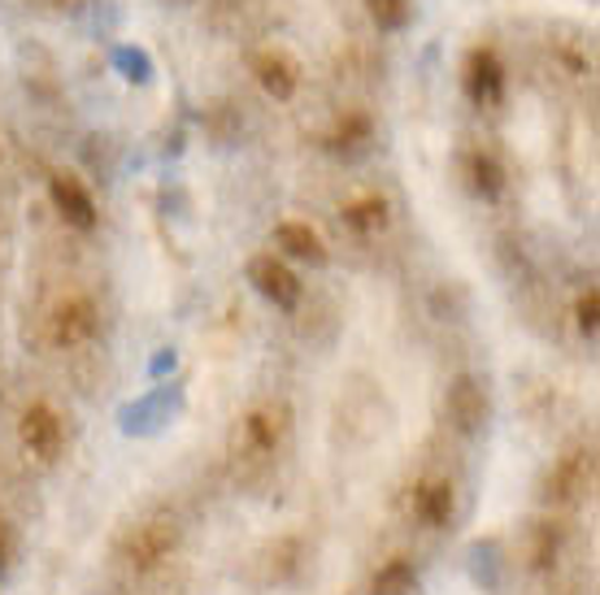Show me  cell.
Listing matches in <instances>:
<instances>
[{
  "instance_id": "277c9868",
  "label": "cell",
  "mask_w": 600,
  "mask_h": 595,
  "mask_svg": "<svg viewBox=\"0 0 600 595\" xmlns=\"http://www.w3.org/2000/svg\"><path fill=\"white\" fill-rule=\"evenodd\" d=\"M488 413H492V404H488L483 383H479V379H470V374H461V379L449 387L452 426H457L461 435H474V431H483V426H488Z\"/></svg>"
},
{
  "instance_id": "6da1fadb",
  "label": "cell",
  "mask_w": 600,
  "mask_h": 595,
  "mask_svg": "<svg viewBox=\"0 0 600 595\" xmlns=\"http://www.w3.org/2000/svg\"><path fill=\"white\" fill-rule=\"evenodd\" d=\"M174 547H179V522L161 513V517L140 522V526L122 539V556H127L136 569H157L161 561H170Z\"/></svg>"
},
{
  "instance_id": "7a4b0ae2",
  "label": "cell",
  "mask_w": 600,
  "mask_h": 595,
  "mask_svg": "<svg viewBox=\"0 0 600 595\" xmlns=\"http://www.w3.org/2000/svg\"><path fill=\"white\" fill-rule=\"evenodd\" d=\"M49 335L57 347H79L97 335V304L83 296L57 304L49 317Z\"/></svg>"
},
{
  "instance_id": "ffe728a7",
  "label": "cell",
  "mask_w": 600,
  "mask_h": 595,
  "mask_svg": "<svg viewBox=\"0 0 600 595\" xmlns=\"http://www.w3.org/2000/svg\"><path fill=\"white\" fill-rule=\"evenodd\" d=\"M597 317H600V296L588 292V296L579 300V326H583V335H597Z\"/></svg>"
},
{
  "instance_id": "52a82bcc",
  "label": "cell",
  "mask_w": 600,
  "mask_h": 595,
  "mask_svg": "<svg viewBox=\"0 0 600 595\" xmlns=\"http://www.w3.org/2000/svg\"><path fill=\"white\" fill-rule=\"evenodd\" d=\"M52 204H57V213L70 226H79V231H92L97 226V200H92V192L74 174H57L52 179Z\"/></svg>"
},
{
  "instance_id": "9c48e42d",
  "label": "cell",
  "mask_w": 600,
  "mask_h": 595,
  "mask_svg": "<svg viewBox=\"0 0 600 595\" xmlns=\"http://www.w3.org/2000/svg\"><path fill=\"white\" fill-rule=\"evenodd\" d=\"M244 452H252L257 461H266V456H274V447H279V435H283V422H279V413L274 409H257L244 417Z\"/></svg>"
},
{
  "instance_id": "5b68a950",
  "label": "cell",
  "mask_w": 600,
  "mask_h": 595,
  "mask_svg": "<svg viewBox=\"0 0 600 595\" xmlns=\"http://www.w3.org/2000/svg\"><path fill=\"white\" fill-rule=\"evenodd\" d=\"M592 474H597V461H592V452H566L557 465H552L549 474V500H561V504H574V500H583V492L592 487Z\"/></svg>"
},
{
  "instance_id": "9a60e30c",
  "label": "cell",
  "mask_w": 600,
  "mask_h": 595,
  "mask_svg": "<svg viewBox=\"0 0 600 595\" xmlns=\"http://www.w3.org/2000/svg\"><path fill=\"white\" fill-rule=\"evenodd\" d=\"M344 222H349L352 231H361V235H370V231H383V222H388V204L379 196L370 200H357L344 209Z\"/></svg>"
},
{
  "instance_id": "44dd1931",
  "label": "cell",
  "mask_w": 600,
  "mask_h": 595,
  "mask_svg": "<svg viewBox=\"0 0 600 595\" xmlns=\"http://www.w3.org/2000/svg\"><path fill=\"white\" fill-rule=\"evenodd\" d=\"M13 552H18V539H13V526H9V522H0V574L9 569Z\"/></svg>"
},
{
  "instance_id": "5bb4252c",
  "label": "cell",
  "mask_w": 600,
  "mask_h": 595,
  "mask_svg": "<svg viewBox=\"0 0 600 595\" xmlns=\"http://www.w3.org/2000/svg\"><path fill=\"white\" fill-rule=\"evenodd\" d=\"M297 556H300V544L297 539H279V544H270L261 552V569H266V583H283V578H292L297 574Z\"/></svg>"
},
{
  "instance_id": "8fae6325",
  "label": "cell",
  "mask_w": 600,
  "mask_h": 595,
  "mask_svg": "<svg viewBox=\"0 0 600 595\" xmlns=\"http://www.w3.org/2000/svg\"><path fill=\"white\" fill-rule=\"evenodd\" d=\"M274 244L288 252V256H297V261H309V265H322V261H327V249H322L318 231L304 226V222H283V226L274 231Z\"/></svg>"
},
{
  "instance_id": "4fadbf2b",
  "label": "cell",
  "mask_w": 600,
  "mask_h": 595,
  "mask_svg": "<svg viewBox=\"0 0 600 595\" xmlns=\"http://www.w3.org/2000/svg\"><path fill=\"white\" fill-rule=\"evenodd\" d=\"M418 517H422L427 526H449V517H452L449 483H427V487L418 492Z\"/></svg>"
},
{
  "instance_id": "d6986e66",
  "label": "cell",
  "mask_w": 600,
  "mask_h": 595,
  "mask_svg": "<svg viewBox=\"0 0 600 595\" xmlns=\"http://www.w3.org/2000/svg\"><path fill=\"white\" fill-rule=\"evenodd\" d=\"M552 556H557V535H552L549 526H540V535H536V552H531V565H536V569H549Z\"/></svg>"
},
{
  "instance_id": "8992f818",
  "label": "cell",
  "mask_w": 600,
  "mask_h": 595,
  "mask_svg": "<svg viewBox=\"0 0 600 595\" xmlns=\"http://www.w3.org/2000/svg\"><path fill=\"white\" fill-rule=\"evenodd\" d=\"M249 279H252V288L270 300V304H279V309H297L300 304V279L283 265V261L257 256L249 265Z\"/></svg>"
},
{
  "instance_id": "3957f363",
  "label": "cell",
  "mask_w": 600,
  "mask_h": 595,
  "mask_svg": "<svg viewBox=\"0 0 600 595\" xmlns=\"http://www.w3.org/2000/svg\"><path fill=\"white\" fill-rule=\"evenodd\" d=\"M18 435H22V447H27L36 461H57V452H61V444H66L61 417L52 413L49 404H31V409L22 413Z\"/></svg>"
},
{
  "instance_id": "7c38bea8",
  "label": "cell",
  "mask_w": 600,
  "mask_h": 595,
  "mask_svg": "<svg viewBox=\"0 0 600 595\" xmlns=\"http://www.w3.org/2000/svg\"><path fill=\"white\" fill-rule=\"evenodd\" d=\"M370 595H418V569L409 561H388L374 583H370Z\"/></svg>"
},
{
  "instance_id": "2e32d148",
  "label": "cell",
  "mask_w": 600,
  "mask_h": 595,
  "mask_svg": "<svg viewBox=\"0 0 600 595\" xmlns=\"http://www.w3.org/2000/svg\"><path fill=\"white\" fill-rule=\"evenodd\" d=\"M366 9H370V18L383 27V31H400V27H409V0H366Z\"/></svg>"
},
{
  "instance_id": "e0dca14e",
  "label": "cell",
  "mask_w": 600,
  "mask_h": 595,
  "mask_svg": "<svg viewBox=\"0 0 600 595\" xmlns=\"http://www.w3.org/2000/svg\"><path fill=\"white\" fill-rule=\"evenodd\" d=\"M470 179H474V192H483V196H500V188H504V170L492 157H474L470 161Z\"/></svg>"
},
{
  "instance_id": "ac0fdd59",
  "label": "cell",
  "mask_w": 600,
  "mask_h": 595,
  "mask_svg": "<svg viewBox=\"0 0 600 595\" xmlns=\"http://www.w3.org/2000/svg\"><path fill=\"white\" fill-rule=\"evenodd\" d=\"M370 140V118H361V113H349L340 127H336V144H366Z\"/></svg>"
},
{
  "instance_id": "ba28073f",
  "label": "cell",
  "mask_w": 600,
  "mask_h": 595,
  "mask_svg": "<svg viewBox=\"0 0 600 595\" xmlns=\"http://www.w3.org/2000/svg\"><path fill=\"white\" fill-rule=\"evenodd\" d=\"M466 88L474 104H497L504 92V70H500L497 52L492 49H474L470 52V65H466Z\"/></svg>"
},
{
  "instance_id": "30bf717a",
  "label": "cell",
  "mask_w": 600,
  "mask_h": 595,
  "mask_svg": "<svg viewBox=\"0 0 600 595\" xmlns=\"http://www.w3.org/2000/svg\"><path fill=\"white\" fill-rule=\"evenodd\" d=\"M257 79H261V88H266L274 100H292L297 97V88H300L297 65H292L283 52H266V57H257Z\"/></svg>"
}]
</instances>
